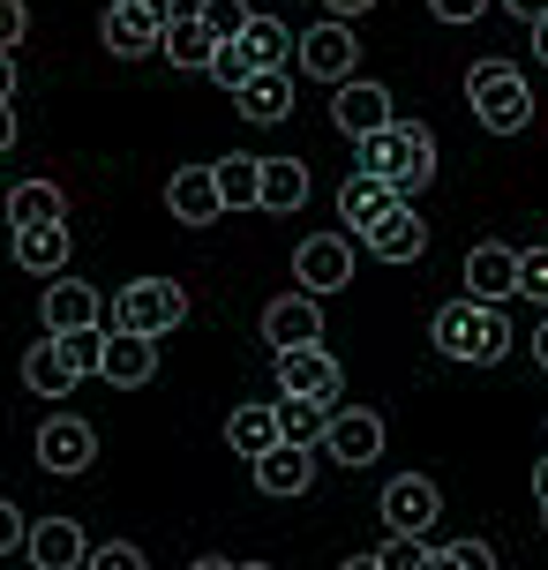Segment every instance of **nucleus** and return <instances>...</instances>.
<instances>
[{
    "label": "nucleus",
    "mask_w": 548,
    "mask_h": 570,
    "mask_svg": "<svg viewBox=\"0 0 548 570\" xmlns=\"http://www.w3.org/2000/svg\"><path fill=\"white\" fill-rule=\"evenodd\" d=\"M429 8H436V23H473L489 0H429Z\"/></svg>",
    "instance_id": "obj_41"
},
{
    "label": "nucleus",
    "mask_w": 548,
    "mask_h": 570,
    "mask_svg": "<svg viewBox=\"0 0 548 570\" xmlns=\"http://www.w3.org/2000/svg\"><path fill=\"white\" fill-rule=\"evenodd\" d=\"M84 570H150V563H144V548H136V541H106V548H90Z\"/></svg>",
    "instance_id": "obj_36"
},
{
    "label": "nucleus",
    "mask_w": 548,
    "mask_h": 570,
    "mask_svg": "<svg viewBox=\"0 0 548 570\" xmlns=\"http://www.w3.org/2000/svg\"><path fill=\"white\" fill-rule=\"evenodd\" d=\"M293 68H309V76H323V83H353V68H361V46H353V23H309L301 30V60Z\"/></svg>",
    "instance_id": "obj_9"
},
{
    "label": "nucleus",
    "mask_w": 548,
    "mask_h": 570,
    "mask_svg": "<svg viewBox=\"0 0 548 570\" xmlns=\"http://www.w3.org/2000/svg\"><path fill=\"white\" fill-rule=\"evenodd\" d=\"M331 120L361 142V136H375V128H391L399 114H391V90L383 83H361V76H353V83H339V98H331Z\"/></svg>",
    "instance_id": "obj_17"
},
{
    "label": "nucleus",
    "mask_w": 548,
    "mask_h": 570,
    "mask_svg": "<svg viewBox=\"0 0 548 570\" xmlns=\"http://www.w3.org/2000/svg\"><path fill=\"white\" fill-rule=\"evenodd\" d=\"M106 323H114V331H128V338H166V331H180V323H188V285H174V278L120 285L114 301H106Z\"/></svg>",
    "instance_id": "obj_4"
},
{
    "label": "nucleus",
    "mask_w": 548,
    "mask_h": 570,
    "mask_svg": "<svg viewBox=\"0 0 548 570\" xmlns=\"http://www.w3.org/2000/svg\"><path fill=\"white\" fill-rule=\"evenodd\" d=\"M38 315H46V338H76V331H106V301H98V285L68 278V271H60V278L46 285V301H38Z\"/></svg>",
    "instance_id": "obj_7"
},
{
    "label": "nucleus",
    "mask_w": 548,
    "mask_h": 570,
    "mask_svg": "<svg viewBox=\"0 0 548 570\" xmlns=\"http://www.w3.org/2000/svg\"><path fill=\"white\" fill-rule=\"evenodd\" d=\"M23 548H30V563H38V570H84L90 563V533L76 525V518H38Z\"/></svg>",
    "instance_id": "obj_16"
},
{
    "label": "nucleus",
    "mask_w": 548,
    "mask_h": 570,
    "mask_svg": "<svg viewBox=\"0 0 548 570\" xmlns=\"http://www.w3.org/2000/svg\"><path fill=\"white\" fill-rule=\"evenodd\" d=\"M263 345L286 353V345H323V301L316 293H286L263 308Z\"/></svg>",
    "instance_id": "obj_13"
},
{
    "label": "nucleus",
    "mask_w": 548,
    "mask_h": 570,
    "mask_svg": "<svg viewBox=\"0 0 548 570\" xmlns=\"http://www.w3.org/2000/svg\"><path fill=\"white\" fill-rule=\"evenodd\" d=\"M16 83H23L16 76V53H0V106H16Z\"/></svg>",
    "instance_id": "obj_42"
},
{
    "label": "nucleus",
    "mask_w": 548,
    "mask_h": 570,
    "mask_svg": "<svg viewBox=\"0 0 548 570\" xmlns=\"http://www.w3.org/2000/svg\"><path fill=\"white\" fill-rule=\"evenodd\" d=\"M534 361L548 368V315H541V331H534Z\"/></svg>",
    "instance_id": "obj_47"
},
{
    "label": "nucleus",
    "mask_w": 548,
    "mask_h": 570,
    "mask_svg": "<svg viewBox=\"0 0 548 570\" xmlns=\"http://www.w3.org/2000/svg\"><path fill=\"white\" fill-rule=\"evenodd\" d=\"M158 53L174 60V68H203V76H211V60H218V38L203 30V16H174V23H166V46H158Z\"/></svg>",
    "instance_id": "obj_29"
},
{
    "label": "nucleus",
    "mask_w": 548,
    "mask_h": 570,
    "mask_svg": "<svg viewBox=\"0 0 548 570\" xmlns=\"http://www.w3.org/2000/svg\"><path fill=\"white\" fill-rule=\"evenodd\" d=\"M339 570H383V556H353V563H339Z\"/></svg>",
    "instance_id": "obj_50"
},
{
    "label": "nucleus",
    "mask_w": 548,
    "mask_h": 570,
    "mask_svg": "<svg viewBox=\"0 0 548 570\" xmlns=\"http://www.w3.org/2000/svg\"><path fill=\"white\" fill-rule=\"evenodd\" d=\"M293 278H301V293H339V285L353 278V240L346 233H309L301 248H293Z\"/></svg>",
    "instance_id": "obj_8"
},
{
    "label": "nucleus",
    "mask_w": 548,
    "mask_h": 570,
    "mask_svg": "<svg viewBox=\"0 0 548 570\" xmlns=\"http://www.w3.org/2000/svg\"><path fill=\"white\" fill-rule=\"evenodd\" d=\"M16 541H30V525H23V511H16V503L0 495V556H8Z\"/></svg>",
    "instance_id": "obj_40"
},
{
    "label": "nucleus",
    "mask_w": 548,
    "mask_h": 570,
    "mask_svg": "<svg viewBox=\"0 0 548 570\" xmlns=\"http://www.w3.org/2000/svg\"><path fill=\"white\" fill-rule=\"evenodd\" d=\"M361 158H353V173H375V180H391L405 203L429 188V173H436V136L421 128V120H391V128H375V136L353 142Z\"/></svg>",
    "instance_id": "obj_2"
},
{
    "label": "nucleus",
    "mask_w": 548,
    "mask_h": 570,
    "mask_svg": "<svg viewBox=\"0 0 548 570\" xmlns=\"http://www.w3.org/2000/svg\"><path fill=\"white\" fill-rule=\"evenodd\" d=\"M23 30H30V8H23V0H0V53H16Z\"/></svg>",
    "instance_id": "obj_38"
},
{
    "label": "nucleus",
    "mask_w": 548,
    "mask_h": 570,
    "mask_svg": "<svg viewBox=\"0 0 548 570\" xmlns=\"http://www.w3.org/2000/svg\"><path fill=\"white\" fill-rule=\"evenodd\" d=\"M339 391H346V368L323 353V345H286L278 353V399H309L339 413Z\"/></svg>",
    "instance_id": "obj_5"
},
{
    "label": "nucleus",
    "mask_w": 548,
    "mask_h": 570,
    "mask_svg": "<svg viewBox=\"0 0 548 570\" xmlns=\"http://www.w3.org/2000/svg\"><path fill=\"white\" fill-rule=\"evenodd\" d=\"M503 8H511V16H526V23H541V16H548V0H503Z\"/></svg>",
    "instance_id": "obj_44"
},
{
    "label": "nucleus",
    "mask_w": 548,
    "mask_h": 570,
    "mask_svg": "<svg viewBox=\"0 0 548 570\" xmlns=\"http://www.w3.org/2000/svg\"><path fill=\"white\" fill-rule=\"evenodd\" d=\"M166 23H174V16H158V8H144V0H114V8L98 16V46L120 53V60H144V53L166 46Z\"/></svg>",
    "instance_id": "obj_6"
},
{
    "label": "nucleus",
    "mask_w": 548,
    "mask_h": 570,
    "mask_svg": "<svg viewBox=\"0 0 548 570\" xmlns=\"http://www.w3.org/2000/svg\"><path fill=\"white\" fill-rule=\"evenodd\" d=\"M278 428H286V443H323V428H331V405L278 399Z\"/></svg>",
    "instance_id": "obj_31"
},
{
    "label": "nucleus",
    "mask_w": 548,
    "mask_h": 570,
    "mask_svg": "<svg viewBox=\"0 0 548 570\" xmlns=\"http://www.w3.org/2000/svg\"><path fill=\"white\" fill-rule=\"evenodd\" d=\"M60 353L76 361V375H98V353H106V331H76V338H60Z\"/></svg>",
    "instance_id": "obj_37"
},
{
    "label": "nucleus",
    "mask_w": 548,
    "mask_h": 570,
    "mask_svg": "<svg viewBox=\"0 0 548 570\" xmlns=\"http://www.w3.org/2000/svg\"><path fill=\"white\" fill-rule=\"evenodd\" d=\"M218 196H226V210H241V203H248V210H256V188H263V158H218Z\"/></svg>",
    "instance_id": "obj_30"
},
{
    "label": "nucleus",
    "mask_w": 548,
    "mask_h": 570,
    "mask_svg": "<svg viewBox=\"0 0 548 570\" xmlns=\"http://www.w3.org/2000/svg\"><path fill=\"white\" fill-rule=\"evenodd\" d=\"M98 375L114 391H136L158 375V338H128V331H106V353H98Z\"/></svg>",
    "instance_id": "obj_18"
},
{
    "label": "nucleus",
    "mask_w": 548,
    "mask_h": 570,
    "mask_svg": "<svg viewBox=\"0 0 548 570\" xmlns=\"http://www.w3.org/2000/svg\"><path fill=\"white\" fill-rule=\"evenodd\" d=\"M429 338H436V353H443V361L496 368V361L511 353V323H503V308H496V301L459 293V301H443V308L429 315Z\"/></svg>",
    "instance_id": "obj_1"
},
{
    "label": "nucleus",
    "mask_w": 548,
    "mask_h": 570,
    "mask_svg": "<svg viewBox=\"0 0 548 570\" xmlns=\"http://www.w3.org/2000/svg\"><path fill=\"white\" fill-rule=\"evenodd\" d=\"M361 240H369L375 263H413L421 248H429V226H421V210H413V203H399V210H391L383 226H369Z\"/></svg>",
    "instance_id": "obj_21"
},
{
    "label": "nucleus",
    "mask_w": 548,
    "mask_h": 570,
    "mask_svg": "<svg viewBox=\"0 0 548 570\" xmlns=\"http://www.w3.org/2000/svg\"><path fill=\"white\" fill-rule=\"evenodd\" d=\"M241 46H248V60H256V76H278V68L301 60V38H293L278 16H256V23L241 30Z\"/></svg>",
    "instance_id": "obj_26"
},
{
    "label": "nucleus",
    "mask_w": 548,
    "mask_h": 570,
    "mask_svg": "<svg viewBox=\"0 0 548 570\" xmlns=\"http://www.w3.org/2000/svg\"><path fill=\"white\" fill-rule=\"evenodd\" d=\"M323 451L339 458V465H375L383 458V421H375L369 405H339L331 428H323Z\"/></svg>",
    "instance_id": "obj_14"
},
{
    "label": "nucleus",
    "mask_w": 548,
    "mask_h": 570,
    "mask_svg": "<svg viewBox=\"0 0 548 570\" xmlns=\"http://www.w3.org/2000/svg\"><path fill=\"white\" fill-rule=\"evenodd\" d=\"M226 443L248 458V465H256L263 451H278V443H286V428H278V405H233V413H226Z\"/></svg>",
    "instance_id": "obj_23"
},
{
    "label": "nucleus",
    "mask_w": 548,
    "mask_h": 570,
    "mask_svg": "<svg viewBox=\"0 0 548 570\" xmlns=\"http://www.w3.org/2000/svg\"><path fill=\"white\" fill-rule=\"evenodd\" d=\"M166 210H174L180 226H218V218H226L218 173H211V166H180L174 180H166Z\"/></svg>",
    "instance_id": "obj_15"
},
{
    "label": "nucleus",
    "mask_w": 548,
    "mask_h": 570,
    "mask_svg": "<svg viewBox=\"0 0 548 570\" xmlns=\"http://www.w3.org/2000/svg\"><path fill=\"white\" fill-rule=\"evenodd\" d=\"M38 465L46 473H90L98 465V428L76 421V413H53L38 428Z\"/></svg>",
    "instance_id": "obj_11"
},
{
    "label": "nucleus",
    "mask_w": 548,
    "mask_h": 570,
    "mask_svg": "<svg viewBox=\"0 0 548 570\" xmlns=\"http://www.w3.org/2000/svg\"><path fill=\"white\" fill-rule=\"evenodd\" d=\"M451 563L459 570H496V548L489 541H451Z\"/></svg>",
    "instance_id": "obj_39"
},
{
    "label": "nucleus",
    "mask_w": 548,
    "mask_h": 570,
    "mask_svg": "<svg viewBox=\"0 0 548 570\" xmlns=\"http://www.w3.org/2000/svg\"><path fill=\"white\" fill-rule=\"evenodd\" d=\"M211 76H218L226 90H241L248 76H256V60H248V46H241V38H233V46H218V60H211Z\"/></svg>",
    "instance_id": "obj_34"
},
{
    "label": "nucleus",
    "mask_w": 548,
    "mask_h": 570,
    "mask_svg": "<svg viewBox=\"0 0 548 570\" xmlns=\"http://www.w3.org/2000/svg\"><path fill=\"white\" fill-rule=\"evenodd\" d=\"M188 570H241V563H226V556H196Z\"/></svg>",
    "instance_id": "obj_48"
},
{
    "label": "nucleus",
    "mask_w": 548,
    "mask_h": 570,
    "mask_svg": "<svg viewBox=\"0 0 548 570\" xmlns=\"http://www.w3.org/2000/svg\"><path fill=\"white\" fill-rule=\"evenodd\" d=\"M8 226H68V196H60L53 180H16Z\"/></svg>",
    "instance_id": "obj_28"
},
{
    "label": "nucleus",
    "mask_w": 548,
    "mask_h": 570,
    "mask_svg": "<svg viewBox=\"0 0 548 570\" xmlns=\"http://www.w3.org/2000/svg\"><path fill=\"white\" fill-rule=\"evenodd\" d=\"M309 203V158H263V188H256V210H301Z\"/></svg>",
    "instance_id": "obj_25"
},
{
    "label": "nucleus",
    "mask_w": 548,
    "mask_h": 570,
    "mask_svg": "<svg viewBox=\"0 0 548 570\" xmlns=\"http://www.w3.org/2000/svg\"><path fill=\"white\" fill-rule=\"evenodd\" d=\"M323 8H331V16H339V23H353V16H369L375 0H323Z\"/></svg>",
    "instance_id": "obj_43"
},
{
    "label": "nucleus",
    "mask_w": 548,
    "mask_h": 570,
    "mask_svg": "<svg viewBox=\"0 0 548 570\" xmlns=\"http://www.w3.org/2000/svg\"><path fill=\"white\" fill-rule=\"evenodd\" d=\"M534 495H541V503H548V458H541V465H534Z\"/></svg>",
    "instance_id": "obj_49"
},
{
    "label": "nucleus",
    "mask_w": 548,
    "mask_h": 570,
    "mask_svg": "<svg viewBox=\"0 0 548 570\" xmlns=\"http://www.w3.org/2000/svg\"><path fill=\"white\" fill-rule=\"evenodd\" d=\"M519 293L548 308V240L541 248H519Z\"/></svg>",
    "instance_id": "obj_33"
},
{
    "label": "nucleus",
    "mask_w": 548,
    "mask_h": 570,
    "mask_svg": "<svg viewBox=\"0 0 548 570\" xmlns=\"http://www.w3.org/2000/svg\"><path fill=\"white\" fill-rule=\"evenodd\" d=\"M466 293H473V301H511V293H519V248L481 240V248L466 256Z\"/></svg>",
    "instance_id": "obj_19"
},
{
    "label": "nucleus",
    "mask_w": 548,
    "mask_h": 570,
    "mask_svg": "<svg viewBox=\"0 0 548 570\" xmlns=\"http://www.w3.org/2000/svg\"><path fill=\"white\" fill-rule=\"evenodd\" d=\"M534 53L548 60V16H541V23H534Z\"/></svg>",
    "instance_id": "obj_51"
},
{
    "label": "nucleus",
    "mask_w": 548,
    "mask_h": 570,
    "mask_svg": "<svg viewBox=\"0 0 548 570\" xmlns=\"http://www.w3.org/2000/svg\"><path fill=\"white\" fill-rule=\"evenodd\" d=\"M233 114L256 120V128H278V120L293 114V68H278V76H248V83L233 90Z\"/></svg>",
    "instance_id": "obj_22"
},
{
    "label": "nucleus",
    "mask_w": 548,
    "mask_h": 570,
    "mask_svg": "<svg viewBox=\"0 0 548 570\" xmlns=\"http://www.w3.org/2000/svg\"><path fill=\"white\" fill-rule=\"evenodd\" d=\"M84 375H76V361L60 353V338H46V345H30L23 353V391L30 399H68Z\"/></svg>",
    "instance_id": "obj_24"
},
{
    "label": "nucleus",
    "mask_w": 548,
    "mask_h": 570,
    "mask_svg": "<svg viewBox=\"0 0 548 570\" xmlns=\"http://www.w3.org/2000/svg\"><path fill=\"white\" fill-rule=\"evenodd\" d=\"M241 570H271V563H241Z\"/></svg>",
    "instance_id": "obj_52"
},
{
    "label": "nucleus",
    "mask_w": 548,
    "mask_h": 570,
    "mask_svg": "<svg viewBox=\"0 0 548 570\" xmlns=\"http://www.w3.org/2000/svg\"><path fill=\"white\" fill-rule=\"evenodd\" d=\"M309 451H316V443H278V451H263L256 465H248V473H256L263 495H309V481H316Z\"/></svg>",
    "instance_id": "obj_20"
},
{
    "label": "nucleus",
    "mask_w": 548,
    "mask_h": 570,
    "mask_svg": "<svg viewBox=\"0 0 548 570\" xmlns=\"http://www.w3.org/2000/svg\"><path fill=\"white\" fill-rule=\"evenodd\" d=\"M466 106H473V120L489 136H519L526 120H534V90H526V76L511 60H473L466 68Z\"/></svg>",
    "instance_id": "obj_3"
},
{
    "label": "nucleus",
    "mask_w": 548,
    "mask_h": 570,
    "mask_svg": "<svg viewBox=\"0 0 548 570\" xmlns=\"http://www.w3.org/2000/svg\"><path fill=\"white\" fill-rule=\"evenodd\" d=\"M16 142V106H0V150Z\"/></svg>",
    "instance_id": "obj_45"
},
{
    "label": "nucleus",
    "mask_w": 548,
    "mask_h": 570,
    "mask_svg": "<svg viewBox=\"0 0 548 570\" xmlns=\"http://www.w3.org/2000/svg\"><path fill=\"white\" fill-rule=\"evenodd\" d=\"M421 570H459V563H451V548H429V563H421Z\"/></svg>",
    "instance_id": "obj_46"
},
{
    "label": "nucleus",
    "mask_w": 548,
    "mask_h": 570,
    "mask_svg": "<svg viewBox=\"0 0 548 570\" xmlns=\"http://www.w3.org/2000/svg\"><path fill=\"white\" fill-rule=\"evenodd\" d=\"M196 16H203V30H211V38H218V46H233V38H241V30L256 23V16H248V0H203Z\"/></svg>",
    "instance_id": "obj_32"
},
{
    "label": "nucleus",
    "mask_w": 548,
    "mask_h": 570,
    "mask_svg": "<svg viewBox=\"0 0 548 570\" xmlns=\"http://www.w3.org/2000/svg\"><path fill=\"white\" fill-rule=\"evenodd\" d=\"M399 203H405V196L391 188V180H375V173H346V180H339V226L361 240V233L383 226V218H391Z\"/></svg>",
    "instance_id": "obj_12"
},
{
    "label": "nucleus",
    "mask_w": 548,
    "mask_h": 570,
    "mask_svg": "<svg viewBox=\"0 0 548 570\" xmlns=\"http://www.w3.org/2000/svg\"><path fill=\"white\" fill-rule=\"evenodd\" d=\"M436 518H443V488H436L429 473H399V481L383 488V525H391V533H421V541H429Z\"/></svg>",
    "instance_id": "obj_10"
},
{
    "label": "nucleus",
    "mask_w": 548,
    "mask_h": 570,
    "mask_svg": "<svg viewBox=\"0 0 548 570\" xmlns=\"http://www.w3.org/2000/svg\"><path fill=\"white\" fill-rule=\"evenodd\" d=\"M16 263L30 278H60L68 271V226H16Z\"/></svg>",
    "instance_id": "obj_27"
},
{
    "label": "nucleus",
    "mask_w": 548,
    "mask_h": 570,
    "mask_svg": "<svg viewBox=\"0 0 548 570\" xmlns=\"http://www.w3.org/2000/svg\"><path fill=\"white\" fill-rule=\"evenodd\" d=\"M541 525H548V503H541Z\"/></svg>",
    "instance_id": "obj_53"
},
{
    "label": "nucleus",
    "mask_w": 548,
    "mask_h": 570,
    "mask_svg": "<svg viewBox=\"0 0 548 570\" xmlns=\"http://www.w3.org/2000/svg\"><path fill=\"white\" fill-rule=\"evenodd\" d=\"M383 556V570H421L429 563V541L421 533H391V548H375Z\"/></svg>",
    "instance_id": "obj_35"
}]
</instances>
